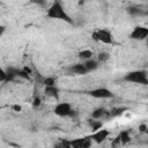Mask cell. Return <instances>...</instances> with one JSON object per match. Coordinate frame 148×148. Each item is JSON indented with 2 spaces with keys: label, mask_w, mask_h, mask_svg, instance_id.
Returning a JSON list of instances; mask_svg holds the SVG:
<instances>
[{
  "label": "cell",
  "mask_w": 148,
  "mask_h": 148,
  "mask_svg": "<svg viewBox=\"0 0 148 148\" xmlns=\"http://www.w3.org/2000/svg\"><path fill=\"white\" fill-rule=\"evenodd\" d=\"M147 132H148V130H147Z\"/></svg>",
  "instance_id": "cell-23"
},
{
  "label": "cell",
  "mask_w": 148,
  "mask_h": 148,
  "mask_svg": "<svg viewBox=\"0 0 148 148\" xmlns=\"http://www.w3.org/2000/svg\"><path fill=\"white\" fill-rule=\"evenodd\" d=\"M90 96L95 97V98H111L113 97V94L106 89V88H97V89H94L89 92Z\"/></svg>",
  "instance_id": "cell-5"
},
{
  "label": "cell",
  "mask_w": 148,
  "mask_h": 148,
  "mask_svg": "<svg viewBox=\"0 0 148 148\" xmlns=\"http://www.w3.org/2000/svg\"><path fill=\"white\" fill-rule=\"evenodd\" d=\"M109 59V54L108 53H99L98 56V61H104Z\"/></svg>",
  "instance_id": "cell-18"
},
{
  "label": "cell",
  "mask_w": 148,
  "mask_h": 148,
  "mask_svg": "<svg viewBox=\"0 0 148 148\" xmlns=\"http://www.w3.org/2000/svg\"><path fill=\"white\" fill-rule=\"evenodd\" d=\"M130 37L132 39H138V40H142L145 38L148 37V28L146 27H141V25H138L133 29V31L131 32Z\"/></svg>",
  "instance_id": "cell-4"
},
{
  "label": "cell",
  "mask_w": 148,
  "mask_h": 148,
  "mask_svg": "<svg viewBox=\"0 0 148 148\" xmlns=\"http://www.w3.org/2000/svg\"><path fill=\"white\" fill-rule=\"evenodd\" d=\"M105 113H106V111H105L104 109L99 108V109H96L95 111H92L91 117H92V119H99V118H102Z\"/></svg>",
  "instance_id": "cell-12"
},
{
  "label": "cell",
  "mask_w": 148,
  "mask_h": 148,
  "mask_svg": "<svg viewBox=\"0 0 148 148\" xmlns=\"http://www.w3.org/2000/svg\"><path fill=\"white\" fill-rule=\"evenodd\" d=\"M139 130H140V132L145 133V132H147V130H148V126H147V125H140Z\"/></svg>",
  "instance_id": "cell-20"
},
{
  "label": "cell",
  "mask_w": 148,
  "mask_h": 148,
  "mask_svg": "<svg viewBox=\"0 0 148 148\" xmlns=\"http://www.w3.org/2000/svg\"><path fill=\"white\" fill-rule=\"evenodd\" d=\"M32 105H34V108H38V106L40 105V98H39V97H36V98L34 99Z\"/></svg>",
  "instance_id": "cell-19"
},
{
  "label": "cell",
  "mask_w": 148,
  "mask_h": 148,
  "mask_svg": "<svg viewBox=\"0 0 148 148\" xmlns=\"http://www.w3.org/2000/svg\"><path fill=\"white\" fill-rule=\"evenodd\" d=\"M58 92H59V89L56 86H53V87H45V94L47 96L58 98Z\"/></svg>",
  "instance_id": "cell-11"
},
{
  "label": "cell",
  "mask_w": 148,
  "mask_h": 148,
  "mask_svg": "<svg viewBox=\"0 0 148 148\" xmlns=\"http://www.w3.org/2000/svg\"><path fill=\"white\" fill-rule=\"evenodd\" d=\"M94 38L102 42V43H105V44H110L112 42V37H111V34L106 30H97L96 32H94Z\"/></svg>",
  "instance_id": "cell-6"
},
{
  "label": "cell",
  "mask_w": 148,
  "mask_h": 148,
  "mask_svg": "<svg viewBox=\"0 0 148 148\" xmlns=\"http://www.w3.org/2000/svg\"><path fill=\"white\" fill-rule=\"evenodd\" d=\"M79 57H80L81 59L89 60V59H91V57H92V52H91L90 50H83V51H81V52L79 53Z\"/></svg>",
  "instance_id": "cell-14"
},
{
  "label": "cell",
  "mask_w": 148,
  "mask_h": 148,
  "mask_svg": "<svg viewBox=\"0 0 148 148\" xmlns=\"http://www.w3.org/2000/svg\"><path fill=\"white\" fill-rule=\"evenodd\" d=\"M54 113L60 116V117H68V116H73L74 112L71 108L69 103H59L57 104V106L54 108Z\"/></svg>",
  "instance_id": "cell-3"
},
{
  "label": "cell",
  "mask_w": 148,
  "mask_h": 148,
  "mask_svg": "<svg viewBox=\"0 0 148 148\" xmlns=\"http://www.w3.org/2000/svg\"><path fill=\"white\" fill-rule=\"evenodd\" d=\"M54 148H72V145H71V142L61 141V142H59L58 145H56Z\"/></svg>",
  "instance_id": "cell-15"
},
{
  "label": "cell",
  "mask_w": 148,
  "mask_h": 148,
  "mask_svg": "<svg viewBox=\"0 0 148 148\" xmlns=\"http://www.w3.org/2000/svg\"><path fill=\"white\" fill-rule=\"evenodd\" d=\"M147 46H148V37H147Z\"/></svg>",
  "instance_id": "cell-22"
},
{
  "label": "cell",
  "mask_w": 148,
  "mask_h": 148,
  "mask_svg": "<svg viewBox=\"0 0 148 148\" xmlns=\"http://www.w3.org/2000/svg\"><path fill=\"white\" fill-rule=\"evenodd\" d=\"M84 65H86L87 69L90 72V71H94V69H96V68L98 67V60H95V59L91 58V59H89V60H86Z\"/></svg>",
  "instance_id": "cell-10"
},
{
  "label": "cell",
  "mask_w": 148,
  "mask_h": 148,
  "mask_svg": "<svg viewBox=\"0 0 148 148\" xmlns=\"http://www.w3.org/2000/svg\"><path fill=\"white\" fill-rule=\"evenodd\" d=\"M118 141H120L121 143H127L131 139H130V134H128V132H126V131H124V132H121L119 135H118Z\"/></svg>",
  "instance_id": "cell-13"
},
{
  "label": "cell",
  "mask_w": 148,
  "mask_h": 148,
  "mask_svg": "<svg viewBox=\"0 0 148 148\" xmlns=\"http://www.w3.org/2000/svg\"><path fill=\"white\" fill-rule=\"evenodd\" d=\"M13 110L16 111V112H20V111L22 110V108H21L20 105H13Z\"/></svg>",
  "instance_id": "cell-21"
},
{
  "label": "cell",
  "mask_w": 148,
  "mask_h": 148,
  "mask_svg": "<svg viewBox=\"0 0 148 148\" xmlns=\"http://www.w3.org/2000/svg\"><path fill=\"white\" fill-rule=\"evenodd\" d=\"M72 148H89L90 147V140L89 139H81L75 140L74 142H71Z\"/></svg>",
  "instance_id": "cell-9"
},
{
  "label": "cell",
  "mask_w": 148,
  "mask_h": 148,
  "mask_svg": "<svg viewBox=\"0 0 148 148\" xmlns=\"http://www.w3.org/2000/svg\"><path fill=\"white\" fill-rule=\"evenodd\" d=\"M69 71L74 74H77V75H84L89 72L84 64H75L69 68Z\"/></svg>",
  "instance_id": "cell-8"
},
{
  "label": "cell",
  "mask_w": 148,
  "mask_h": 148,
  "mask_svg": "<svg viewBox=\"0 0 148 148\" xmlns=\"http://www.w3.org/2000/svg\"><path fill=\"white\" fill-rule=\"evenodd\" d=\"M108 135H109V131H106V130H98V131H96L92 135H91V140H94V141H96L97 143H101V142H103L106 138H108Z\"/></svg>",
  "instance_id": "cell-7"
},
{
  "label": "cell",
  "mask_w": 148,
  "mask_h": 148,
  "mask_svg": "<svg viewBox=\"0 0 148 148\" xmlns=\"http://www.w3.org/2000/svg\"><path fill=\"white\" fill-rule=\"evenodd\" d=\"M47 16L49 17H51V18H59V20H64V21H66V22H72V20H71V17L67 15V13L65 12V9H64V7L61 6V3L60 2H54L51 7H50V9L47 10Z\"/></svg>",
  "instance_id": "cell-1"
},
{
  "label": "cell",
  "mask_w": 148,
  "mask_h": 148,
  "mask_svg": "<svg viewBox=\"0 0 148 148\" xmlns=\"http://www.w3.org/2000/svg\"><path fill=\"white\" fill-rule=\"evenodd\" d=\"M124 80L127 82H133V83H139V84H148V76H147V73L143 71L130 72L128 74L125 75Z\"/></svg>",
  "instance_id": "cell-2"
},
{
  "label": "cell",
  "mask_w": 148,
  "mask_h": 148,
  "mask_svg": "<svg viewBox=\"0 0 148 148\" xmlns=\"http://www.w3.org/2000/svg\"><path fill=\"white\" fill-rule=\"evenodd\" d=\"M44 83L46 87H53V86H56V80L53 77H46L44 80Z\"/></svg>",
  "instance_id": "cell-16"
},
{
  "label": "cell",
  "mask_w": 148,
  "mask_h": 148,
  "mask_svg": "<svg viewBox=\"0 0 148 148\" xmlns=\"http://www.w3.org/2000/svg\"><path fill=\"white\" fill-rule=\"evenodd\" d=\"M128 13L131 15H142L143 14V12L141 9H139V8H130L128 9Z\"/></svg>",
  "instance_id": "cell-17"
}]
</instances>
